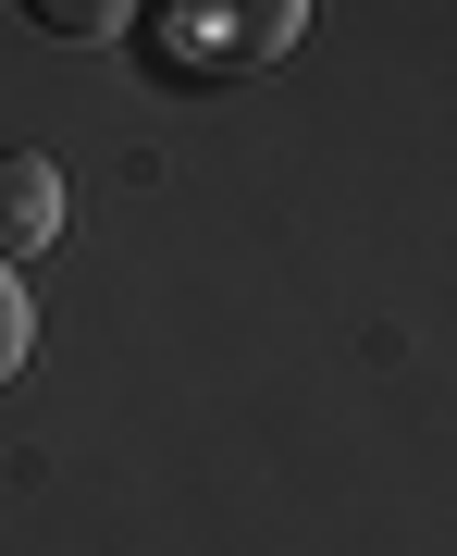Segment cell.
Listing matches in <instances>:
<instances>
[{
	"label": "cell",
	"instance_id": "277c9868",
	"mask_svg": "<svg viewBox=\"0 0 457 556\" xmlns=\"http://www.w3.org/2000/svg\"><path fill=\"white\" fill-rule=\"evenodd\" d=\"M25 346H38V309H25V273L0 260V383L25 371Z\"/></svg>",
	"mask_w": 457,
	"mask_h": 556
},
{
	"label": "cell",
	"instance_id": "3957f363",
	"mask_svg": "<svg viewBox=\"0 0 457 556\" xmlns=\"http://www.w3.org/2000/svg\"><path fill=\"white\" fill-rule=\"evenodd\" d=\"M38 38H75V50H100V38H124L137 25V0H13Z\"/></svg>",
	"mask_w": 457,
	"mask_h": 556
},
{
	"label": "cell",
	"instance_id": "6da1fadb",
	"mask_svg": "<svg viewBox=\"0 0 457 556\" xmlns=\"http://www.w3.org/2000/svg\"><path fill=\"white\" fill-rule=\"evenodd\" d=\"M297 38H309V0H161L149 62H174L186 87H223V75H272Z\"/></svg>",
	"mask_w": 457,
	"mask_h": 556
},
{
	"label": "cell",
	"instance_id": "7a4b0ae2",
	"mask_svg": "<svg viewBox=\"0 0 457 556\" xmlns=\"http://www.w3.org/2000/svg\"><path fill=\"white\" fill-rule=\"evenodd\" d=\"M38 248H62V161L0 149V260H38Z\"/></svg>",
	"mask_w": 457,
	"mask_h": 556
}]
</instances>
